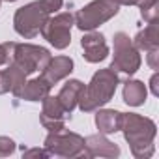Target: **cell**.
Segmentation results:
<instances>
[{"instance_id":"7a4b0ae2","label":"cell","mask_w":159,"mask_h":159,"mask_svg":"<svg viewBox=\"0 0 159 159\" xmlns=\"http://www.w3.org/2000/svg\"><path fill=\"white\" fill-rule=\"evenodd\" d=\"M122 131L125 140L131 146V153L139 159H146L153 153V139H155V124L150 118L140 114H124Z\"/></svg>"},{"instance_id":"d6986e66","label":"cell","mask_w":159,"mask_h":159,"mask_svg":"<svg viewBox=\"0 0 159 159\" xmlns=\"http://www.w3.org/2000/svg\"><path fill=\"white\" fill-rule=\"evenodd\" d=\"M15 152V142L10 137H0V157H8Z\"/></svg>"},{"instance_id":"cb8c5ba5","label":"cell","mask_w":159,"mask_h":159,"mask_svg":"<svg viewBox=\"0 0 159 159\" xmlns=\"http://www.w3.org/2000/svg\"><path fill=\"white\" fill-rule=\"evenodd\" d=\"M150 86H152V94L153 96H159V75L157 73H153L152 81H150Z\"/></svg>"},{"instance_id":"ac0fdd59","label":"cell","mask_w":159,"mask_h":159,"mask_svg":"<svg viewBox=\"0 0 159 159\" xmlns=\"http://www.w3.org/2000/svg\"><path fill=\"white\" fill-rule=\"evenodd\" d=\"M135 6L140 8V15L146 23L157 19V13H159L157 11V0H137Z\"/></svg>"},{"instance_id":"d4e9b609","label":"cell","mask_w":159,"mask_h":159,"mask_svg":"<svg viewBox=\"0 0 159 159\" xmlns=\"http://www.w3.org/2000/svg\"><path fill=\"white\" fill-rule=\"evenodd\" d=\"M114 2H116L118 6H135L137 0H114Z\"/></svg>"},{"instance_id":"6da1fadb","label":"cell","mask_w":159,"mask_h":159,"mask_svg":"<svg viewBox=\"0 0 159 159\" xmlns=\"http://www.w3.org/2000/svg\"><path fill=\"white\" fill-rule=\"evenodd\" d=\"M64 0H36L32 4H26L23 8H19L15 11V17H13V26H15V32L26 39H32L36 38L45 21L62 8Z\"/></svg>"},{"instance_id":"e0dca14e","label":"cell","mask_w":159,"mask_h":159,"mask_svg":"<svg viewBox=\"0 0 159 159\" xmlns=\"http://www.w3.org/2000/svg\"><path fill=\"white\" fill-rule=\"evenodd\" d=\"M146 96H148V90H146V84L140 83V81H127L124 84V101L131 107H139L146 101Z\"/></svg>"},{"instance_id":"ba28073f","label":"cell","mask_w":159,"mask_h":159,"mask_svg":"<svg viewBox=\"0 0 159 159\" xmlns=\"http://www.w3.org/2000/svg\"><path fill=\"white\" fill-rule=\"evenodd\" d=\"M75 25V17L71 13H58V15H51L43 28H41V36L54 47V49H66L71 43V28Z\"/></svg>"},{"instance_id":"2e32d148","label":"cell","mask_w":159,"mask_h":159,"mask_svg":"<svg viewBox=\"0 0 159 159\" xmlns=\"http://www.w3.org/2000/svg\"><path fill=\"white\" fill-rule=\"evenodd\" d=\"M133 45L137 47V51H150V49L159 47V25H157V19L150 21L148 26L135 36Z\"/></svg>"},{"instance_id":"603a6c76","label":"cell","mask_w":159,"mask_h":159,"mask_svg":"<svg viewBox=\"0 0 159 159\" xmlns=\"http://www.w3.org/2000/svg\"><path fill=\"white\" fill-rule=\"evenodd\" d=\"M23 157H49L47 150H39V148H34V150H23Z\"/></svg>"},{"instance_id":"4fadbf2b","label":"cell","mask_w":159,"mask_h":159,"mask_svg":"<svg viewBox=\"0 0 159 159\" xmlns=\"http://www.w3.org/2000/svg\"><path fill=\"white\" fill-rule=\"evenodd\" d=\"M49 92H51V84L39 75L23 84V88L17 92V98L26 99V101H43V98L49 96Z\"/></svg>"},{"instance_id":"5b68a950","label":"cell","mask_w":159,"mask_h":159,"mask_svg":"<svg viewBox=\"0 0 159 159\" xmlns=\"http://www.w3.org/2000/svg\"><path fill=\"white\" fill-rule=\"evenodd\" d=\"M45 150L49 157H83L84 153V139L77 133L67 131L66 127L60 131H51L45 139Z\"/></svg>"},{"instance_id":"277c9868","label":"cell","mask_w":159,"mask_h":159,"mask_svg":"<svg viewBox=\"0 0 159 159\" xmlns=\"http://www.w3.org/2000/svg\"><path fill=\"white\" fill-rule=\"evenodd\" d=\"M118 11H120V6L114 0H94L83 10H79L77 15L73 17H75V25L79 30L88 32V30H96L99 25L112 19Z\"/></svg>"},{"instance_id":"30bf717a","label":"cell","mask_w":159,"mask_h":159,"mask_svg":"<svg viewBox=\"0 0 159 159\" xmlns=\"http://www.w3.org/2000/svg\"><path fill=\"white\" fill-rule=\"evenodd\" d=\"M81 47L84 51V58L92 64L96 62H103L107 56H109V47L105 43V38L103 34L99 32H94V30H88V34L83 36L81 39Z\"/></svg>"},{"instance_id":"7c38bea8","label":"cell","mask_w":159,"mask_h":159,"mask_svg":"<svg viewBox=\"0 0 159 159\" xmlns=\"http://www.w3.org/2000/svg\"><path fill=\"white\" fill-rule=\"evenodd\" d=\"M71 71H73V60L69 56H54V58L49 60V64L41 71V77L52 86L58 81L66 79Z\"/></svg>"},{"instance_id":"8fae6325","label":"cell","mask_w":159,"mask_h":159,"mask_svg":"<svg viewBox=\"0 0 159 159\" xmlns=\"http://www.w3.org/2000/svg\"><path fill=\"white\" fill-rule=\"evenodd\" d=\"M84 153L86 157H109L114 159L120 155V148L105 139L103 135H90L84 139Z\"/></svg>"},{"instance_id":"3957f363","label":"cell","mask_w":159,"mask_h":159,"mask_svg":"<svg viewBox=\"0 0 159 159\" xmlns=\"http://www.w3.org/2000/svg\"><path fill=\"white\" fill-rule=\"evenodd\" d=\"M118 83H120V79H118L114 69H111V67L99 69L98 73H94V77L88 83V86H84L77 105L81 107V111H84V112L98 111L99 107L107 105L112 99Z\"/></svg>"},{"instance_id":"9c48e42d","label":"cell","mask_w":159,"mask_h":159,"mask_svg":"<svg viewBox=\"0 0 159 159\" xmlns=\"http://www.w3.org/2000/svg\"><path fill=\"white\" fill-rule=\"evenodd\" d=\"M67 116H69V112H66V109L62 107L58 98H52V96H45L43 98V111H41L39 120H41L43 127L49 129V133L64 129Z\"/></svg>"},{"instance_id":"5bb4252c","label":"cell","mask_w":159,"mask_h":159,"mask_svg":"<svg viewBox=\"0 0 159 159\" xmlns=\"http://www.w3.org/2000/svg\"><path fill=\"white\" fill-rule=\"evenodd\" d=\"M83 90H84V84H83L81 81H77V79L67 81V83L62 86V90H60V94H58L56 98H58V101L62 103V107L66 109V112L71 114V111H73V109L77 107V103H79V98H81Z\"/></svg>"},{"instance_id":"9a60e30c","label":"cell","mask_w":159,"mask_h":159,"mask_svg":"<svg viewBox=\"0 0 159 159\" xmlns=\"http://www.w3.org/2000/svg\"><path fill=\"white\" fill-rule=\"evenodd\" d=\"M122 118H124L122 112L112 111V109H103V111H98V114H96V125H98L99 133L111 135V133H116L122 129Z\"/></svg>"},{"instance_id":"52a82bcc","label":"cell","mask_w":159,"mask_h":159,"mask_svg":"<svg viewBox=\"0 0 159 159\" xmlns=\"http://www.w3.org/2000/svg\"><path fill=\"white\" fill-rule=\"evenodd\" d=\"M139 67H140V54L133 45V41L129 39V36L124 32L114 34V58L111 69L125 75H135Z\"/></svg>"},{"instance_id":"484cf974","label":"cell","mask_w":159,"mask_h":159,"mask_svg":"<svg viewBox=\"0 0 159 159\" xmlns=\"http://www.w3.org/2000/svg\"><path fill=\"white\" fill-rule=\"evenodd\" d=\"M6 2H15V0H6Z\"/></svg>"},{"instance_id":"44dd1931","label":"cell","mask_w":159,"mask_h":159,"mask_svg":"<svg viewBox=\"0 0 159 159\" xmlns=\"http://www.w3.org/2000/svg\"><path fill=\"white\" fill-rule=\"evenodd\" d=\"M6 92H11V83L6 69H2L0 71V94H6Z\"/></svg>"},{"instance_id":"7402d4cb","label":"cell","mask_w":159,"mask_h":159,"mask_svg":"<svg viewBox=\"0 0 159 159\" xmlns=\"http://www.w3.org/2000/svg\"><path fill=\"white\" fill-rule=\"evenodd\" d=\"M10 43H2L0 45V66H4V64H10Z\"/></svg>"},{"instance_id":"ffe728a7","label":"cell","mask_w":159,"mask_h":159,"mask_svg":"<svg viewBox=\"0 0 159 159\" xmlns=\"http://www.w3.org/2000/svg\"><path fill=\"white\" fill-rule=\"evenodd\" d=\"M148 52V66L152 69H159V47L146 51Z\"/></svg>"},{"instance_id":"8992f818","label":"cell","mask_w":159,"mask_h":159,"mask_svg":"<svg viewBox=\"0 0 159 159\" xmlns=\"http://www.w3.org/2000/svg\"><path fill=\"white\" fill-rule=\"evenodd\" d=\"M10 54H11L10 62L21 66L28 75L36 71H43L49 60L52 58L45 47L30 45V43H10Z\"/></svg>"},{"instance_id":"4316f807","label":"cell","mask_w":159,"mask_h":159,"mask_svg":"<svg viewBox=\"0 0 159 159\" xmlns=\"http://www.w3.org/2000/svg\"><path fill=\"white\" fill-rule=\"evenodd\" d=\"M0 4H2V0H0Z\"/></svg>"}]
</instances>
